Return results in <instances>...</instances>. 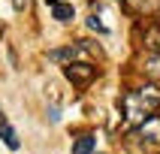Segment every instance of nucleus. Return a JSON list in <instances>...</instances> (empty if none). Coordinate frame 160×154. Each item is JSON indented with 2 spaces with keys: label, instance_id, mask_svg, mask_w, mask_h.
Segmentation results:
<instances>
[{
  "label": "nucleus",
  "instance_id": "nucleus-7",
  "mask_svg": "<svg viewBox=\"0 0 160 154\" xmlns=\"http://www.w3.org/2000/svg\"><path fill=\"white\" fill-rule=\"evenodd\" d=\"M94 142H97V139H94V136H79V139H76V145H72V154H91L94 151Z\"/></svg>",
  "mask_w": 160,
  "mask_h": 154
},
{
  "label": "nucleus",
  "instance_id": "nucleus-4",
  "mask_svg": "<svg viewBox=\"0 0 160 154\" xmlns=\"http://www.w3.org/2000/svg\"><path fill=\"white\" fill-rule=\"evenodd\" d=\"M48 9H52V15L58 18V21H63V24L76 18V9H72L70 3H61V0H48Z\"/></svg>",
  "mask_w": 160,
  "mask_h": 154
},
{
  "label": "nucleus",
  "instance_id": "nucleus-8",
  "mask_svg": "<svg viewBox=\"0 0 160 154\" xmlns=\"http://www.w3.org/2000/svg\"><path fill=\"white\" fill-rule=\"evenodd\" d=\"M133 12H154L157 9V0H124Z\"/></svg>",
  "mask_w": 160,
  "mask_h": 154
},
{
  "label": "nucleus",
  "instance_id": "nucleus-12",
  "mask_svg": "<svg viewBox=\"0 0 160 154\" xmlns=\"http://www.w3.org/2000/svg\"><path fill=\"white\" fill-rule=\"evenodd\" d=\"M48 118H52L54 124H58V121H61V112H58V109H48Z\"/></svg>",
  "mask_w": 160,
  "mask_h": 154
},
{
  "label": "nucleus",
  "instance_id": "nucleus-10",
  "mask_svg": "<svg viewBox=\"0 0 160 154\" xmlns=\"http://www.w3.org/2000/svg\"><path fill=\"white\" fill-rule=\"evenodd\" d=\"M88 27H91V30H97V33H109V27L103 24L97 15H91V18H88Z\"/></svg>",
  "mask_w": 160,
  "mask_h": 154
},
{
  "label": "nucleus",
  "instance_id": "nucleus-6",
  "mask_svg": "<svg viewBox=\"0 0 160 154\" xmlns=\"http://www.w3.org/2000/svg\"><path fill=\"white\" fill-rule=\"evenodd\" d=\"M142 72L148 76V79H160V54H154V52L145 54V61H142Z\"/></svg>",
  "mask_w": 160,
  "mask_h": 154
},
{
  "label": "nucleus",
  "instance_id": "nucleus-5",
  "mask_svg": "<svg viewBox=\"0 0 160 154\" xmlns=\"http://www.w3.org/2000/svg\"><path fill=\"white\" fill-rule=\"evenodd\" d=\"M0 139H3V145H6V148H12V151L18 148V133L12 130V124L6 121V115H3V112H0Z\"/></svg>",
  "mask_w": 160,
  "mask_h": 154
},
{
  "label": "nucleus",
  "instance_id": "nucleus-11",
  "mask_svg": "<svg viewBox=\"0 0 160 154\" xmlns=\"http://www.w3.org/2000/svg\"><path fill=\"white\" fill-rule=\"evenodd\" d=\"M12 3H15V9H18V12H21V9H27V6H30V0H12Z\"/></svg>",
  "mask_w": 160,
  "mask_h": 154
},
{
  "label": "nucleus",
  "instance_id": "nucleus-13",
  "mask_svg": "<svg viewBox=\"0 0 160 154\" xmlns=\"http://www.w3.org/2000/svg\"><path fill=\"white\" fill-rule=\"evenodd\" d=\"M0 36H3V24H0Z\"/></svg>",
  "mask_w": 160,
  "mask_h": 154
},
{
  "label": "nucleus",
  "instance_id": "nucleus-2",
  "mask_svg": "<svg viewBox=\"0 0 160 154\" xmlns=\"http://www.w3.org/2000/svg\"><path fill=\"white\" fill-rule=\"evenodd\" d=\"M63 76H67L76 88H85V85H91V82L97 79V67L88 63V61H70L63 67Z\"/></svg>",
  "mask_w": 160,
  "mask_h": 154
},
{
  "label": "nucleus",
  "instance_id": "nucleus-3",
  "mask_svg": "<svg viewBox=\"0 0 160 154\" xmlns=\"http://www.w3.org/2000/svg\"><path fill=\"white\" fill-rule=\"evenodd\" d=\"M139 139H142L145 151H160V118L157 115H151L139 127Z\"/></svg>",
  "mask_w": 160,
  "mask_h": 154
},
{
  "label": "nucleus",
  "instance_id": "nucleus-1",
  "mask_svg": "<svg viewBox=\"0 0 160 154\" xmlns=\"http://www.w3.org/2000/svg\"><path fill=\"white\" fill-rule=\"evenodd\" d=\"M160 109V88L157 85H145L139 91H127L121 97V112H124V127H142L148 118Z\"/></svg>",
  "mask_w": 160,
  "mask_h": 154
},
{
  "label": "nucleus",
  "instance_id": "nucleus-9",
  "mask_svg": "<svg viewBox=\"0 0 160 154\" xmlns=\"http://www.w3.org/2000/svg\"><path fill=\"white\" fill-rule=\"evenodd\" d=\"M145 48L154 52V54H160V27H154V30L145 33Z\"/></svg>",
  "mask_w": 160,
  "mask_h": 154
}]
</instances>
